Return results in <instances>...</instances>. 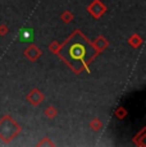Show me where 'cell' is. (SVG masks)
Wrapping results in <instances>:
<instances>
[{
    "mask_svg": "<svg viewBox=\"0 0 146 147\" xmlns=\"http://www.w3.org/2000/svg\"><path fill=\"white\" fill-rule=\"evenodd\" d=\"M86 42L83 44L82 38L78 37L77 41H74V44L69 45V49H68V54H69V58L73 59V60H81V59H85L86 56Z\"/></svg>",
    "mask_w": 146,
    "mask_h": 147,
    "instance_id": "cell-1",
    "label": "cell"
},
{
    "mask_svg": "<svg viewBox=\"0 0 146 147\" xmlns=\"http://www.w3.org/2000/svg\"><path fill=\"white\" fill-rule=\"evenodd\" d=\"M33 38V32L31 30H22L21 31V40L22 41H30Z\"/></svg>",
    "mask_w": 146,
    "mask_h": 147,
    "instance_id": "cell-2",
    "label": "cell"
}]
</instances>
